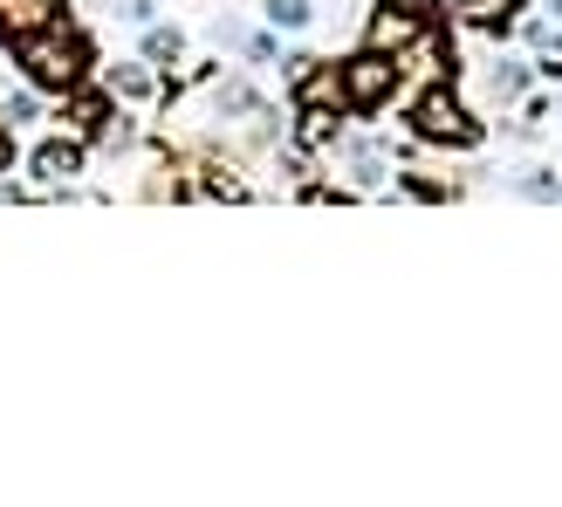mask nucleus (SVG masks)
<instances>
[{
  "mask_svg": "<svg viewBox=\"0 0 562 507\" xmlns=\"http://www.w3.org/2000/svg\"><path fill=\"white\" fill-rule=\"evenodd\" d=\"M21 76L35 82L42 97H69V90H82L90 82V69H97V48H90V35H76V27H42V35H27L21 48Z\"/></svg>",
  "mask_w": 562,
  "mask_h": 507,
  "instance_id": "obj_1",
  "label": "nucleus"
},
{
  "mask_svg": "<svg viewBox=\"0 0 562 507\" xmlns=\"http://www.w3.org/2000/svg\"><path fill=\"white\" fill-rule=\"evenodd\" d=\"M405 124H412L418 145H446V151H473V145H481V131H487L453 90H446V82H432V90H418V97H412Z\"/></svg>",
  "mask_w": 562,
  "mask_h": 507,
  "instance_id": "obj_2",
  "label": "nucleus"
},
{
  "mask_svg": "<svg viewBox=\"0 0 562 507\" xmlns=\"http://www.w3.org/2000/svg\"><path fill=\"white\" fill-rule=\"evenodd\" d=\"M336 69H344L350 117H378V110L398 97V55H384V48H357L350 63H336Z\"/></svg>",
  "mask_w": 562,
  "mask_h": 507,
  "instance_id": "obj_3",
  "label": "nucleus"
},
{
  "mask_svg": "<svg viewBox=\"0 0 562 507\" xmlns=\"http://www.w3.org/2000/svg\"><path fill=\"white\" fill-rule=\"evenodd\" d=\"M110 117H117V90H90V82H82V90H69V110H63V131H69V137L97 145Z\"/></svg>",
  "mask_w": 562,
  "mask_h": 507,
  "instance_id": "obj_4",
  "label": "nucleus"
},
{
  "mask_svg": "<svg viewBox=\"0 0 562 507\" xmlns=\"http://www.w3.org/2000/svg\"><path fill=\"white\" fill-rule=\"evenodd\" d=\"M55 21H63V0H0V48H21Z\"/></svg>",
  "mask_w": 562,
  "mask_h": 507,
  "instance_id": "obj_5",
  "label": "nucleus"
},
{
  "mask_svg": "<svg viewBox=\"0 0 562 507\" xmlns=\"http://www.w3.org/2000/svg\"><path fill=\"white\" fill-rule=\"evenodd\" d=\"M289 90H295V110H350L344 103V69L336 63H308Z\"/></svg>",
  "mask_w": 562,
  "mask_h": 507,
  "instance_id": "obj_6",
  "label": "nucleus"
},
{
  "mask_svg": "<svg viewBox=\"0 0 562 507\" xmlns=\"http://www.w3.org/2000/svg\"><path fill=\"white\" fill-rule=\"evenodd\" d=\"M27 172H35V185H63V179H76V172H82V137H48V145H35Z\"/></svg>",
  "mask_w": 562,
  "mask_h": 507,
  "instance_id": "obj_7",
  "label": "nucleus"
},
{
  "mask_svg": "<svg viewBox=\"0 0 562 507\" xmlns=\"http://www.w3.org/2000/svg\"><path fill=\"white\" fill-rule=\"evenodd\" d=\"M418 14H405V8H378L371 14V48H384V55H398V48H412L418 42Z\"/></svg>",
  "mask_w": 562,
  "mask_h": 507,
  "instance_id": "obj_8",
  "label": "nucleus"
},
{
  "mask_svg": "<svg viewBox=\"0 0 562 507\" xmlns=\"http://www.w3.org/2000/svg\"><path fill=\"white\" fill-rule=\"evenodd\" d=\"M515 8H528V0H460V21L467 27H487V35H508Z\"/></svg>",
  "mask_w": 562,
  "mask_h": 507,
  "instance_id": "obj_9",
  "label": "nucleus"
},
{
  "mask_svg": "<svg viewBox=\"0 0 562 507\" xmlns=\"http://www.w3.org/2000/svg\"><path fill=\"white\" fill-rule=\"evenodd\" d=\"M213 117H268V110H261V97L255 90H247V82L240 76H227V82H220V90H213Z\"/></svg>",
  "mask_w": 562,
  "mask_h": 507,
  "instance_id": "obj_10",
  "label": "nucleus"
},
{
  "mask_svg": "<svg viewBox=\"0 0 562 507\" xmlns=\"http://www.w3.org/2000/svg\"><path fill=\"white\" fill-rule=\"evenodd\" d=\"M179 55H186V35H179V27H158V21H151V27H145V63H151V69H172Z\"/></svg>",
  "mask_w": 562,
  "mask_h": 507,
  "instance_id": "obj_11",
  "label": "nucleus"
},
{
  "mask_svg": "<svg viewBox=\"0 0 562 507\" xmlns=\"http://www.w3.org/2000/svg\"><path fill=\"white\" fill-rule=\"evenodd\" d=\"M528 90V63H508V55H501V63H487V97H521Z\"/></svg>",
  "mask_w": 562,
  "mask_h": 507,
  "instance_id": "obj_12",
  "label": "nucleus"
},
{
  "mask_svg": "<svg viewBox=\"0 0 562 507\" xmlns=\"http://www.w3.org/2000/svg\"><path fill=\"white\" fill-rule=\"evenodd\" d=\"M110 90L117 97H131V103H145L158 82H151V63H117V76H110Z\"/></svg>",
  "mask_w": 562,
  "mask_h": 507,
  "instance_id": "obj_13",
  "label": "nucleus"
},
{
  "mask_svg": "<svg viewBox=\"0 0 562 507\" xmlns=\"http://www.w3.org/2000/svg\"><path fill=\"white\" fill-rule=\"evenodd\" d=\"M350 172H357L363 192H378V185H384V158H378L371 137H357V145H350Z\"/></svg>",
  "mask_w": 562,
  "mask_h": 507,
  "instance_id": "obj_14",
  "label": "nucleus"
},
{
  "mask_svg": "<svg viewBox=\"0 0 562 507\" xmlns=\"http://www.w3.org/2000/svg\"><path fill=\"white\" fill-rule=\"evenodd\" d=\"M274 27H289V35H302L308 21H316V0H261Z\"/></svg>",
  "mask_w": 562,
  "mask_h": 507,
  "instance_id": "obj_15",
  "label": "nucleus"
},
{
  "mask_svg": "<svg viewBox=\"0 0 562 507\" xmlns=\"http://www.w3.org/2000/svg\"><path fill=\"white\" fill-rule=\"evenodd\" d=\"M0 117H8L14 131H27V124H42V90L27 82V90H14L8 103H0Z\"/></svg>",
  "mask_w": 562,
  "mask_h": 507,
  "instance_id": "obj_16",
  "label": "nucleus"
},
{
  "mask_svg": "<svg viewBox=\"0 0 562 507\" xmlns=\"http://www.w3.org/2000/svg\"><path fill=\"white\" fill-rule=\"evenodd\" d=\"M206 35H213L220 48H240V55H247V35H255V27H247L240 14H213V27H206Z\"/></svg>",
  "mask_w": 562,
  "mask_h": 507,
  "instance_id": "obj_17",
  "label": "nucleus"
},
{
  "mask_svg": "<svg viewBox=\"0 0 562 507\" xmlns=\"http://www.w3.org/2000/svg\"><path fill=\"white\" fill-rule=\"evenodd\" d=\"M117 8V21H131V27H151L158 21V0H110Z\"/></svg>",
  "mask_w": 562,
  "mask_h": 507,
  "instance_id": "obj_18",
  "label": "nucleus"
},
{
  "mask_svg": "<svg viewBox=\"0 0 562 507\" xmlns=\"http://www.w3.org/2000/svg\"><path fill=\"white\" fill-rule=\"evenodd\" d=\"M378 8H405V14H418V21H432L439 0H378Z\"/></svg>",
  "mask_w": 562,
  "mask_h": 507,
  "instance_id": "obj_19",
  "label": "nucleus"
},
{
  "mask_svg": "<svg viewBox=\"0 0 562 507\" xmlns=\"http://www.w3.org/2000/svg\"><path fill=\"white\" fill-rule=\"evenodd\" d=\"M8 165H14V124L0 117V172H8Z\"/></svg>",
  "mask_w": 562,
  "mask_h": 507,
  "instance_id": "obj_20",
  "label": "nucleus"
}]
</instances>
